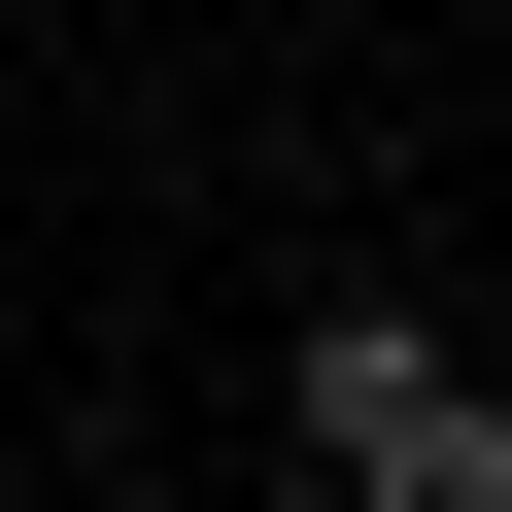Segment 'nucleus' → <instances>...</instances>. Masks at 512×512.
<instances>
[{
  "label": "nucleus",
  "mask_w": 512,
  "mask_h": 512,
  "mask_svg": "<svg viewBox=\"0 0 512 512\" xmlns=\"http://www.w3.org/2000/svg\"><path fill=\"white\" fill-rule=\"evenodd\" d=\"M274 444H308V478H376V512H512V376H444L410 308H342V342L274 376Z\"/></svg>",
  "instance_id": "obj_1"
}]
</instances>
